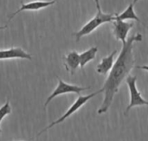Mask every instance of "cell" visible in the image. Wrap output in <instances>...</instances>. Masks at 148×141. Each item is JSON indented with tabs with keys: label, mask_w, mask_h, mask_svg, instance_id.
Masks as SVG:
<instances>
[{
	"label": "cell",
	"mask_w": 148,
	"mask_h": 141,
	"mask_svg": "<svg viewBox=\"0 0 148 141\" xmlns=\"http://www.w3.org/2000/svg\"><path fill=\"white\" fill-rule=\"evenodd\" d=\"M115 20H121V21H125V20H134L138 23H142L140 21V19L139 18V16L136 15L135 11H134V3H130L127 8L121 14L116 15L115 16Z\"/></svg>",
	"instance_id": "obj_11"
},
{
	"label": "cell",
	"mask_w": 148,
	"mask_h": 141,
	"mask_svg": "<svg viewBox=\"0 0 148 141\" xmlns=\"http://www.w3.org/2000/svg\"><path fill=\"white\" fill-rule=\"evenodd\" d=\"M55 3H56L55 0H52V1H34V2H30V3H22L21 7L10 16L9 21H10L19 12H22V11H24V10H39L41 9H43V8H46L48 6L53 5Z\"/></svg>",
	"instance_id": "obj_7"
},
{
	"label": "cell",
	"mask_w": 148,
	"mask_h": 141,
	"mask_svg": "<svg viewBox=\"0 0 148 141\" xmlns=\"http://www.w3.org/2000/svg\"><path fill=\"white\" fill-rule=\"evenodd\" d=\"M117 54V50H114L109 55L104 57L101 62L97 65L96 67V71L98 74L106 75L107 74H108L110 72V70L112 69L114 64V56Z\"/></svg>",
	"instance_id": "obj_9"
},
{
	"label": "cell",
	"mask_w": 148,
	"mask_h": 141,
	"mask_svg": "<svg viewBox=\"0 0 148 141\" xmlns=\"http://www.w3.org/2000/svg\"><path fill=\"white\" fill-rule=\"evenodd\" d=\"M97 52H98V48L92 47L89 49L80 54V67L82 68H83L87 63H88L90 61L94 60L96 56Z\"/></svg>",
	"instance_id": "obj_12"
},
{
	"label": "cell",
	"mask_w": 148,
	"mask_h": 141,
	"mask_svg": "<svg viewBox=\"0 0 148 141\" xmlns=\"http://www.w3.org/2000/svg\"><path fill=\"white\" fill-rule=\"evenodd\" d=\"M95 5H96V8L98 10V11H101V6H100V0H95Z\"/></svg>",
	"instance_id": "obj_14"
},
{
	"label": "cell",
	"mask_w": 148,
	"mask_h": 141,
	"mask_svg": "<svg viewBox=\"0 0 148 141\" xmlns=\"http://www.w3.org/2000/svg\"><path fill=\"white\" fill-rule=\"evenodd\" d=\"M10 113H11V107L10 105V101H7L6 103L0 107V125H1V122L3 120V118L6 117ZM0 135H1V127H0Z\"/></svg>",
	"instance_id": "obj_13"
},
{
	"label": "cell",
	"mask_w": 148,
	"mask_h": 141,
	"mask_svg": "<svg viewBox=\"0 0 148 141\" xmlns=\"http://www.w3.org/2000/svg\"><path fill=\"white\" fill-rule=\"evenodd\" d=\"M115 16L116 15H114V14H105L101 10L98 11L96 16L94 18H92L89 22H88L78 32L75 33L76 42H79L82 37L91 34L99 26L106 23L114 22L115 20Z\"/></svg>",
	"instance_id": "obj_2"
},
{
	"label": "cell",
	"mask_w": 148,
	"mask_h": 141,
	"mask_svg": "<svg viewBox=\"0 0 148 141\" xmlns=\"http://www.w3.org/2000/svg\"><path fill=\"white\" fill-rule=\"evenodd\" d=\"M91 87H80V86H76V85H72V84H69L64 82L62 79L58 78V85L56 88V89L54 90V92L48 97L44 107H47L48 104L56 97L62 95V94H70V93H74V94H80L82 91L90 89Z\"/></svg>",
	"instance_id": "obj_5"
},
{
	"label": "cell",
	"mask_w": 148,
	"mask_h": 141,
	"mask_svg": "<svg viewBox=\"0 0 148 141\" xmlns=\"http://www.w3.org/2000/svg\"><path fill=\"white\" fill-rule=\"evenodd\" d=\"M14 58L32 60L31 55L25 52L22 48L17 47V48H11L5 50H0V60L14 59Z\"/></svg>",
	"instance_id": "obj_8"
},
{
	"label": "cell",
	"mask_w": 148,
	"mask_h": 141,
	"mask_svg": "<svg viewBox=\"0 0 148 141\" xmlns=\"http://www.w3.org/2000/svg\"><path fill=\"white\" fill-rule=\"evenodd\" d=\"M137 68H140V69H143V70L148 71V65H144V66H137Z\"/></svg>",
	"instance_id": "obj_15"
},
{
	"label": "cell",
	"mask_w": 148,
	"mask_h": 141,
	"mask_svg": "<svg viewBox=\"0 0 148 141\" xmlns=\"http://www.w3.org/2000/svg\"><path fill=\"white\" fill-rule=\"evenodd\" d=\"M64 60L67 71H69L70 74L73 75L80 66V55L76 51L73 50L64 57Z\"/></svg>",
	"instance_id": "obj_10"
},
{
	"label": "cell",
	"mask_w": 148,
	"mask_h": 141,
	"mask_svg": "<svg viewBox=\"0 0 148 141\" xmlns=\"http://www.w3.org/2000/svg\"><path fill=\"white\" fill-rule=\"evenodd\" d=\"M136 81H137V77L132 76V75H128L126 79V81H127V84L128 86L129 92H130V103L127 107V109L125 111V115H127L128 112L134 107L145 106V105L148 106V101H146L142 97L140 92L137 88Z\"/></svg>",
	"instance_id": "obj_4"
},
{
	"label": "cell",
	"mask_w": 148,
	"mask_h": 141,
	"mask_svg": "<svg viewBox=\"0 0 148 141\" xmlns=\"http://www.w3.org/2000/svg\"><path fill=\"white\" fill-rule=\"evenodd\" d=\"M7 28V26H3V27H0V30L1 29H6Z\"/></svg>",
	"instance_id": "obj_16"
},
{
	"label": "cell",
	"mask_w": 148,
	"mask_h": 141,
	"mask_svg": "<svg viewBox=\"0 0 148 141\" xmlns=\"http://www.w3.org/2000/svg\"><path fill=\"white\" fill-rule=\"evenodd\" d=\"M114 30L113 34L117 40L121 41L122 44L127 42V35L130 29L134 26V23H128L121 20H114Z\"/></svg>",
	"instance_id": "obj_6"
},
{
	"label": "cell",
	"mask_w": 148,
	"mask_h": 141,
	"mask_svg": "<svg viewBox=\"0 0 148 141\" xmlns=\"http://www.w3.org/2000/svg\"><path fill=\"white\" fill-rule=\"evenodd\" d=\"M146 27H147V29H148V26H146Z\"/></svg>",
	"instance_id": "obj_18"
},
{
	"label": "cell",
	"mask_w": 148,
	"mask_h": 141,
	"mask_svg": "<svg viewBox=\"0 0 148 141\" xmlns=\"http://www.w3.org/2000/svg\"><path fill=\"white\" fill-rule=\"evenodd\" d=\"M101 93H103V89L101 88V89H100V90H98V91H96V92H95V93H93V94H88V95H84V96H82V95H80L77 99H76V101L71 105V107L68 109V111L62 115V116H61L58 120H55L54 122H52L49 126H48L46 128H44L43 130H42L38 134H37V136H40L42 133H43L44 132H46L47 130H49V129H50L51 127H53L54 126H56V125H58V124H60V123H62V122H63L66 119H68L69 117H70L72 114H74L75 112H77L82 106H84L88 101H90L93 97H95V96H96L98 94H101Z\"/></svg>",
	"instance_id": "obj_3"
},
{
	"label": "cell",
	"mask_w": 148,
	"mask_h": 141,
	"mask_svg": "<svg viewBox=\"0 0 148 141\" xmlns=\"http://www.w3.org/2000/svg\"><path fill=\"white\" fill-rule=\"evenodd\" d=\"M138 1H139V0H134V1H133V3H134V4H135Z\"/></svg>",
	"instance_id": "obj_17"
},
{
	"label": "cell",
	"mask_w": 148,
	"mask_h": 141,
	"mask_svg": "<svg viewBox=\"0 0 148 141\" xmlns=\"http://www.w3.org/2000/svg\"><path fill=\"white\" fill-rule=\"evenodd\" d=\"M141 40L142 36L138 33L127 38V42L122 44L121 51L114 62V64L102 87L104 98L102 104L97 111L99 114H103L108 111L121 83L129 75L134 66V55L133 51L134 43L135 42H140Z\"/></svg>",
	"instance_id": "obj_1"
}]
</instances>
